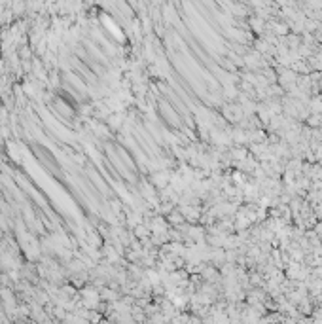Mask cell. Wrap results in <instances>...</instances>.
<instances>
[{"mask_svg":"<svg viewBox=\"0 0 322 324\" xmlns=\"http://www.w3.org/2000/svg\"><path fill=\"white\" fill-rule=\"evenodd\" d=\"M169 220L173 222V224H176V222H182V220H184V216H182V214H178V212H173V214L169 216Z\"/></svg>","mask_w":322,"mask_h":324,"instance_id":"cell-1","label":"cell"}]
</instances>
